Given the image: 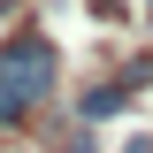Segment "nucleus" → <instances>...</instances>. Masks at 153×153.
<instances>
[{"mask_svg": "<svg viewBox=\"0 0 153 153\" xmlns=\"http://www.w3.org/2000/svg\"><path fill=\"white\" fill-rule=\"evenodd\" d=\"M46 84H54V46H46V38L0 46V130H8L16 115H31L38 100H46Z\"/></svg>", "mask_w": 153, "mask_h": 153, "instance_id": "obj_1", "label": "nucleus"}]
</instances>
